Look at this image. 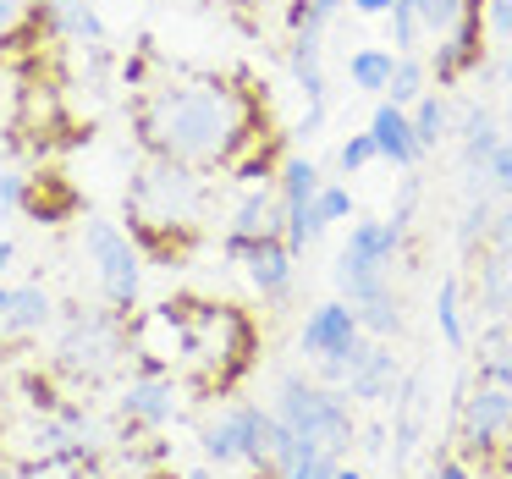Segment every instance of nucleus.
<instances>
[{"label":"nucleus","instance_id":"9d476101","mask_svg":"<svg viewBox=\"0 0 512 479\" xmlns=\"http://www.w3.org/2000/svg\"><path fill=\"white\" fill-rule=\"evenodd\" d=\"M182 342H188L182 298H166V303H155V309H144V314L127 320V347H133L127 364H133L138 375H177L182 369Z\"/></svg>","mask_w":512,"mask_h":479},{"label":"nucleus","instance_id":"f8f14e48","mask_svg":"<svg viewBox=\"0 0 512 479\" xmlns=\"http://www.w3.org/2000/svg\"><path fill=\"white\" fill-rule=\"evenodd\" d=\"M287 72L303 94L298 133L303 138L325 133V116H331V94H325V28H298V34L287 39Z\"/></svg>","mask_w":512,"mask_h":479},{"label":"nucleus","instance_id":"20e7f679","mask_svg":"<svg viewBox=\"0 0 512 479\" xmlns=\"http://www.w3.org/2000/svg\"><path fill=\"white\" fill-rule=\"evenodd\" d=\"M127 320L111 303H67L56 314V342H50V369L67 386H105L122 375V364L133 358L127 347Z\"/></svg>","mask_w":512,"mask_h":479},{"label":"nucleus","instance_id":"f257e3e1","mask_svg":"<svg viewBox=\"0 0 512 479\" xmlns=\"http://www.w3.org/2000/svg\"><path fill=\"white\" fill-rule=\"evenodd\" d=\"M133 138L144 155L188 160L199 171H232L254 144H265V100L226 78H166L138 94Z\"/></svg>","mask_w":512,"mask_h":479},{"label":"nucleus","instance_id":"3c124183","mask_svg":"<svg viewBox=\"0 0 512 479\" xmlns=\"http://www.w3.org/2000/svg\"><path fill=\"white\" fill-rule=\"evenodd\" d=\"M336 479H369V474H364V468H353V463H342V468H336Z\"/></svg>","mask_w":512,"mask_h":479},{"label":"nucleus","instance_id":"a18cd8bd","mask_svg":"<svg viewBox=\"0 0 512 479\" xmlns=\"http://www.w3.org/2000/svg\"><path fill=\"white\" fill-rule=\"evenodd\" d=\"M23 17H28V0H0V39L12 34V28L23 23Z\"/></svg>","mask_w":512,"mask_h":479},{"label":"nucleus","instance_id":"79ce46f5","mask_svg":"<svg viewBox=\"0 0 512 479\" xmlns=\"http://www.w3.org/2000/svg\"><path fill=\"white\" fill-rule=\"evenodd\" d=\"M424 479H474V468H468V457H457V452H441L430 463V474Z\"/></svg>","mask_w":512,"mask_h":479},{"label":"nucleus","instance_id":"09e8293b","mask_svg":"<svg viewBox=\"0 0 512 479\" xmlns=\"http://www.w3.org/2000/svg\"><path fill=\"white\" fill-rule=\"evenodd\" d=\"M12 259H17V243L6 232H0V276H6V270H12Z\"/></svg>","mask_w":512,"mask_h":479},{"label":"nucleus","instance_id":"a878e982","mask_svg":"<svg viewBox=\"0 0 512 479\" xmlns=\"http://www.w3.org/2000/svg\"><path fill=\"white\" fill-rule=\"evenodd\" d=\"M408 122H413V138H419L424 155H435V149L452 138V100H446L441 89H430L419 105H408Z\"/></svg>","mask_w":512,"mask_h":479},{"label":"nucleus","instance_id":"6ab92c4d","mask_svg":"<svg viewBox=\"0 0 512 479\" xmlns=\"http://www.w3.org/2000/svg\"><path fill=\"white\" fill-rule=\"evenodd\" d=\"M237 265H243L248 287H254L265 303H281V298L292 292V281H298V254L287 248V237H281V232H270V237H259V243H248Z\"/></svg>","mask_w":512,"mask_h":479},{"label":"nucleus","instance_id":"58836bf2","mask_svg":"<svg viewBox=\"0 0 512 479\" xmlns=\"http://www.w3.org/2000/svg\"><path fill=\"white\" fill-rule=\"evenodd\" d=\"M28 210V177L23 171H0V232Z\"/></svg>","mask_w":512,"mask_h":479},{"label":"nucleus","instance_id":"de8ad7c7","mask_svg":"<svg viewBox=\"0 0 512 479\" xmlns=\"http://www.w3.org/2000/svg\"><path fill=\"white\" fill-rule=\"evenodd\" d=\"M347 6H353L358 17H386L391 6H397V0H347Z\"/></svg>","mask_w":512,"mask_h":479},{"label":"nucleus","instance_id":"2eb2a0df","mask_svg":"<svg viewBox=\"0 0 512 479\" xmlns=\"http://www.w3.org/2000/svg\"><path fill=\"white\" fill-rule=\"evenodd\" d=\"M452 133H457V166H463V188L479 193V188H485L479 177H485L490 155H496V144H501L496 111H490V105H479V100L457 105V111H452Z\"/></svg>","mask_w":512,"mask_h":479},{"label":"nucleus","instance_id":"4c0bfd02","mask_svg":"<svg viewBox=\"0 0 512 479\" xmlns=\"http://www.w3.org/2000/svg\"><path fill=\"white\" fill-rule=\"evenodd\" d=\"M485 188L496 193V204H512V133H501L496 155L485 166Z\"/></svg>","mask_w":512,"mask_h":479},{"label":"nucleus","instance_id":"412c9836","mask_svg":"<svg viewBox=\"0 0 512 479\" xmlns=\"http://www.w3.org/2000/svg\"><path fill=\"white\" fill-rule=\"evenodd\" d=\"M369 138H375V149H380V160H386V166L419 171L424 149H419V138H413V122H408V111H402V105L375 100V111H369Z\"/></svg>","mask_w":512,"mask_h":479},{"label":"nucleus","instance_id":"a19ab883","mask_svg":"<svg viewBox=\"0 0 512 479\" xmlns=\"http://www.w3.org/2000/svg\"><path fill=\"white\" fill-rule=\"evenodd\" d=\"M94 468H83V463H28V468H17V479H89Z\"/></svg>","mask_w":512,"mask_h":479},{"label":"nucleus","instance_id":"b1692460","mask_svg":"<svg viewBox=\"0 0 512 479\" xmlns=\"http://www.w3.org/2000/svg\"><path fill=\"white\" fill-rule=\"evenodd\" d=\"M391 67H397V50L391 45H358L347 56V83L369 100H386V83H391Z\"/></svg>","mask_w":512,"mask_h":479},{"label":"nucleus","instance_id":"39448f33","mask_svg":"<svg viewBox=\"0 0 512 479\" xmlns=\"http://www.w3.org/2000/svg\"><path fill=\"white\" fill-rule=\"evenodd\" d=\"M270 413L287 424L292 435L314 446H331V452H353L358 446V419H353V397L342 386H325V380H309L298 369L276 380V397H270Z\"/></svg>","mask_w":512,"mask_h":479},{"label":"nucleus","instance_id":"473e14b6","mask_svg":"<svg viewBox=\"0 0 512 479\" xmlns=\"http://www.w3.org/2000/svg\"><path fill=\"white\" fill-rule=\"evenodd\" d=\"M386 45L397 50V56H424L430 34H424L419 12H413V0H397V6L386 12Z\"/></svg>","mask_w":512,"mask_h":479},{"label":"nucleus","instance_id":"4468645a","mask_svg":"<svg viewBox=\"0 0 512 479\" xmlns=\"http://www.w3.org/2000/svg\"><path fill=\"white\" fill-rule=\"evenodd\" d=\"M430 89H457L463 78L485 72V12H463V23L452 34L430 39Z\"/></svg>","mask_w":512,"mask_h":479},{"label":"nucleus","instance_id":"ddd939ff","mask_svg":"<svg viewBox=\"0 0 512 479\" xmlns=\"http://www.w3.org/2000/svg\"><path fill=\"white\" fill-rule=\"evenodd\" d=\"M182 413V375H127L122 391H116V419L127 424V430H166V424H177Z\"/></svg>","mask_w":512,"mask_h":479},{"label":"nucleus","instance_id":"423d86ee","mask_svg":"<svg viewBox=\"0 0 512 479\" xmlns=\"http://www.w3.org/2000/svg\"><path fill=\"white\" fill-rule=\"evenodd\" d=\"M408 232L413 221H402V215H375V221H358L347 226V243L336 248V292H342L347 303H364L375 298V292L391 287V265L402 259V248H408Z\"/></svg>","mask_w":512,"mask_h":479},{"label":"nucleus","instance_id":"5fc2aeb1","mask_svg":"<svg viewBox=\"0 0 512 479\" xmlns=\"http://www.w3.org/2000/svg\"><path fill=\"white\" fill-rule=\"evenodd\" d=\"M254 479H265V474H254Z\"/></svg>","mask_w":512,"mask_h":479},{"label":"nucleus","instance_id":"f3484780","mask_svg":"<svg viewBox=\"0 0 512 479\" xmlns=\"http://www.w3.org/2000/svg\"><path fill=\"white\" fill-rule=\"evenodd\" d=\"M56 325V298L39 281H0V342H34Z\"/></svg>","mask_w":512,"mask_h":479},{"label":"nucleus","instance_id":"c756f323","mask_svg":"<svg viewBox=\"0 0 512 479\" xmlns=\"http://www.w3.org/2000/svg\"><path fill=\"white\" fill-rule=\"evenodd\" d=\"M479 380L512 391V325L496 320L485 336H479Z\"/></svg>","mask_w":512,"mask_h":479},{"label":"nucleus","instance_id":"5701e85b","mask_svg":"<svg viewBox=\"0 0 512 479\" xmlns=\"http://www.w3.org/2000/svg\"><path fill=\"white\" fill-rule=\"evenodd\" d=\"M45 17L61 45H105V17L94 12V0H50Z\"/></svg>","mask_w":512,"mask_h":479},{"label":"nucleus","instance_id":"864d4df0","mask_svg":"<svg viewBox=\"0 0 512 479\" xmlns=\"http://www.w3.org/2000/svg\"><path fill=\"white\" fill-rule=\"evenodd\" d=\"M501 83L512 89V50H507V61H501Z\"/></svg>","mask_w":512,"mask_h":479},{"label":"nucleus","instance_id":"2f4dec72","mask_svg":"<svg viewBox=\"0 0 512 479\" xmlns=\"http://www.w3.org/2000/svg\"><path fill=\"white\" fill-rule=\"evenodd\" d=\"M424 94H430V61H424V56H397L391 83H386V100L408 111V105H419Z\"/></svg>","mask_w":512,"mask_h":479},{"label":"nucleus","instance_id":"c9c22d12","mask_svg":"<svg viewBox=\"0 0 512 479\" xmlns=\"http://www.w3.org/2000/svg\"><path fill=\"white\" fill-rule=\"evenodd\" d=\"M413 12H419L424 34L441 39V34H452V28L463 23V12H474V6H468V0H413Z\"/></svg>","mask_w":512,"mask_h":479},{"label":"nucleus","instance_id":"6e6d98bb","mask_svg":"<svg viewBox=\"0 0 512 479\" xmlns=\"http://www.w3.org/2000/svg\"><path fill=\"white\" fill-rule=\"evenodd\" d=\"M507 479H512V474H507Z\"/></svg>","mask_w":512,"mask_h":479},{"label":"nucleus","instance_id":"393cba45","mask_svg":"<svg viewBox=\"0 0 512 479\" xmlns=\"http://www.w3.org/2000/svg\"><path fill=\"white\" fill-rule=\"evenodd\" d=\"M325 188V171L314 166L309 155H287L276 171V199H281V215L287 210H303V204H314V193Z\"/></svg>","mask_w":512,"mask_h":479},{"label":"nucleus","instance_id":"0eeeda50","mask_svg":"<svg viewBox=\"0 0 512 479\" xmlns=\"http://www.w3.org/2000/svg\"><path fill=\"white\" fill-rule=\"evenodd\" d=\"M270 435H276L270 402H226L199 424V452L210 468H248L270 479Z\"/></svg>","mask_w":512,"mask_h":479},{"label":"nucleus","instance_id":"7c9ffc66","mask_svg":"<svg viewBox=\"0 0 512 479\" xmlns=\"http://www.w3.org/2000/svg\"><path fill=\"white\" fill-rule=\"evenodd\" d=\"M358 309V325H364V336L369 342H391V336L402 331V298L397 292H375V298H364V303H353Z\"/></svg>","mask_w":512,"mask_h":479},{"label":"nucleus","instance_id":"37998d69","mask_svg":"<svg viewBox=\"0 0 512 479\" xmlns=\"http://www.w3.org/2000/svg\"><path fill=\"white\" fill-rule=\"evenodd\" d=\"M490 243L512 248V204H496V221H490Z\"/></svg>","mask_w":512,"mask_h":479},{"label":"nucleus","instance_id":"cd10ccee","mask_svg":"<svg viewBox=\"0 0 512 479\" xmlns=\"http://www.w3.org/2000/svg\"><path fill=\"white\" fill-rule=\"evenodd\" d=\"M435 331H441V342L452 353H463L474 342L468 336V314H463V281L457 276H441V287H435Z\"/></svg>","mask_w":512,"mask_h":479},{"label":"nucleus","instance_id":"72a5a7b5","mask_svg":"<svg viewBox=\"0 0 512 479\" xmlns=\"http://www.w3.org/2000/svg\"><path fill=\"white\" fill-rule=\"evenodd\" d=\"M347 457L342 452H331V446H314V441H303V452L292 457V468L281 479H336V468H342Z\"/></svg>","mask_w":512,"mask_h":479},{"label":"nucleus","instance_id":"1a4fd4ad","mask_svg":"<svg viewBox=\"0 0 512 479\" xmlns=\"http://www.w3.org/2000/svg\"><path fill=\"white\" fill-rule=\"evenodd\" d=\"M364 342L369 336H364L358 309L347 298L314 303V309L303 314V325H298V353H303V364H314V380H325V386H342L347 364L358 358Z\"/></svg>","mask_w":512,"mask_h":479},{"label":"nucleus","instance_id":"f03ea898","mask_svg":"<svg viewBox=\"0 0 512 479\" xmlns=\"http://www.w3.org/2000/svg\"><path fill=\"white\" fill-rule=\"evenodd\" d=\"M204 215H210V171L188 160L144 155V166L127 177V232L144 254L182 259Z\"/></svg>","mask_w":512,"mask_h":479},{"label":"nucleus","instance_id":"7ed1b4c3","mask_svg":"<svg viewBox=\"0 0 512 479\" xmlns=\"http://www.w3.org/2000/svg\"><path fill=\"white\" fill-rule=\"evenodd\" d=\"M182 314H188V342H182L177 375L204 402L232 397L259 358V325L248 320V309L215 298H182Z\"/></svg>","mask_w":512,"mask_h":479},{"label":"nucleus","instance_id":"c85d7f7f","mask_svg":"<svg viewBox=\"0 0 512 479\" xmlns=\"http://www.w3.org/2000/svg\"><path fill=\"white\" fill-rule=\"evenodd\" d=\"M72 210H78V193L61 177H28V215H34V221L56 226V221H67Z\"/></svg>","mask_w":512,"mask_h":479},{"label":"nucleus","instance_id":"603ef678","mask_svg":"<svg viewBox=\"0 0 512 479\" xmlns=\"http://www.w3.org/2000/svg\"><path fill=\"white\" fill-rule=\"evenodd\" d=\"M182 479H215V468H210V463H204V468H188Z\"/></svg>","mask_w":512,"mask_h":479},{"label":"nucleus","instance_id":"aec40b11","mask_svg":"<svg viewBox=\"0 0 512 479\" xmlns=\"http://www.w3.org/2000/svg\"><path fill=\"white\" fill-rule=\"evenodd\" d=\"M397 386H402V364H397V353H391V342H364L358 347V358L347 364V380H342V391L353 402H391L397 397Z\"/></svg>","mask_w":512,"mask_h":479},{"label":"nucleus","instance_id":"a211bd4d","mask_svg":"<svg viewBox=\"0 0 512 479\" xmlns=\"http://www.w3.org/2000/svg\"><path fill=\"white\" fill-rule=\"evenodd\" d=\"M424 413H430V397H424V369H402V386L391 397V468L408 474L413 452L424 441Z\"/></svg>","mask_w":512,"mask_h":479},{"label":"nucleus","instance_id":"9b49d317","mask_svg":"<svg viewBox=\"0 0 512 479\" xmlns=\"http://www.w3.org/2000/svg\"><path fill=\"white\" fill-rule=\"evenodd\" d=\"M512 424V391L490 386V380H474L463 391V408H457V441H463L468 457H496L501 435Z\"/></svg>","mask_w":512,"mask_h":479},{"label":"nucleus","instance_id":"dca6fc26","mask_svg":"<svg viewBox=\"0 0 512 479\" xmlns=\"http://www.w3.org/2000/svg\"><path fill=\"white\" fill-rule=\"evenodd\" d=\"M281 232V199H276V182H248L243 193H237L232 215H226V259H243L248 243H259V237Z\"/></svg>","mask_w":512,"mask_h":479},{"label":"nucleus","instance_id":"bb28decb","mask_svg":"<svg viewBox=\"0 0 512 479\" xmlns=\"http://www.w3.org/2000/svg\"><path fill=\"white\" fill-rule=\"evenodd\" d=\"M490 221H496V193H490V188L468 193L463 215H457V226H452L457 254H479V248L490 243Z\"/></svg>","mask_w":512,"mask_h":479},{"label":"nucleus","instance_id":"6e6552de","mask_svg":"<svg viewBox=\"0 0 512 479\" xmlns=\"http://www.w3.org/2000/svg\"><path fill=\"white\" fill-rule=\"evenodd\" d=\"M83 254L94 265L100 303H111L116 314H138V298H144V248L133 243V232L105 221V215H89L83 221Z\"/></svg>","mask_w":512,"mask_h":479},{"label":"nucleus","instance_id":"c03bdc74","mask_svg":"<svg viewBox=\"0 0 512 479\" xmlns=\"http://www.w3.org/2000/svg\"><path fill=\"white\" fill-rule=\"evenodd\" d=\"M386 441H391L386 424H369V430H358V446H364L369 457H386Z\"/></svg>","mask_w":512,"mask_h":479},{"label":"nucleus","instance_id":"f704fd0d","mask_svg":"<svg viewBox=\"0 0 512 479\" xmlns=\"http://www.w3.org/2000/svg\"><path fill=\"white\" fill-rule=\"evenodd\" d=\"M314 215L325 221V232H331V226H347V221L358 215L353 188H347V182H331V177H325V188L314 193Z\"/></svg>","mask_w":512,"mask_h":479},{"label":"nucleus","instance_id":"8fccbe9b","mask_svg":"<svg viewBox=\"0 0 512 479\" xmlns=\"http://www.w3.org/2000/svg\"><path fill=\"white\" fill-rule=\"evenodd\" d=\"M496 463L512 474V424H507V435H501V452H496Z\"/></svg>","mask_w":512,"mask_h":479},{"label":"nucleus","instance_id":"4be33fe9","mask_svg":"<svg viewBox=\"0 0 512 479\" xmlns=\"http://www.w3.org/2000/svg\"><path fill=\"white\" fill-rule=\"evenodd\" d=\"M474 265V303L485 320H512V248L485 243Z\"/></svg>","mask_w":512,"mask_h":479},{"label":"nucleus","instance_id":"49530a36","mask_svg":"<svg viewBox=\"0 0 512 479\" xmlns=\"http://www.w3.org/2000/svg\"><path fill=\"white\" fill-rule=\"evenodd\" d=\"M347 0H309V17H314V28H331V17L342 12Z\"/></svg>","mask_w":512,"mask_h":479},{"label":"nucleus","instance_id":"e433bc0d","mask_svg":"<svg viewBox=\"0 0 512 479\" xmlns=\"http://www.w3.org/2000/svg\"><path fill=\"white\" fill-rule=\"evenodd\" d=\"M375 160H380V149H375V138H369V127L364 133H347L342 149H336V171H342V177H358V171H369Z\"/></svg>","mask_w":512,"mask_h":479},{"label":"nucleus","instance_id":"ea45409f","mask_svg":"<svg viewBox=\"0 0 512 479\" xmlns=\"http://www.w3.org/2000/svg\"><path fill=\"white\" fill-rule=\"evenodd\" d=\"M485 39L512 45V0H485Z\"/></svg>","mask_w":512,"mask_h":479}]
</instances>
